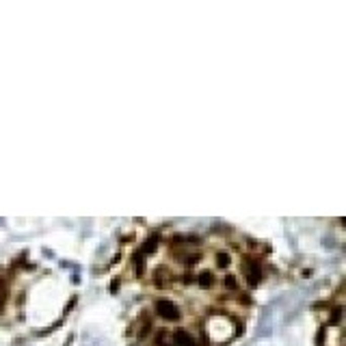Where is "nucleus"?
<instances>
[{"label": "nucleus", "instance_id": "f257e3e1", "mask_svg": "<svg viewBox=\"0 0 346 346\" xmlns=\"http://www.w3.org/2000/svg\"><path fill=\"white\" fill-rule=\"evenodd\" d=\"M156 312H158L163 318H167V320H178V318H180V310L175 307L171 301H167V299H160V301L156 303Z\"/></svg>", "mask_w": 346, "mask_h": 346}, {"label": "nucleus", "instance_id": "f03ea898", "mask_svg": "<svg viewBox=\"0 0 346 346\" xmlns=\"http://www.w3.org/2000/svg\"><path fill=\"white\" fill-rule=\"evenodd\" d=\"M173 344L175 346H197V342L193 340V335L188 331H184V329H178V331L173 333Z\"/></svg>", "mask_w": 346, "mask_h": 346}, {"label": "nucleus", "instance_id": "7ed1b4c3", "mask_svg": "<svg viewBox=\"0 0 346 346\" xmlns=\"http://www.w3.org/2000/svg\"><path fill=\"white\" fill-rule=\"evenodd\" d=\"M245 268H247V281L251 286H257V281H260V264L253 262V260H249L245 264Z\"/></svg>", "mask_w": 346, "mask_h": 346}, {"label": "nucleus", "instance_id": "20e7f679", "mask_svg": "<svg viewBox=\"0 0 346 346\" xmlns=\"http://www.w3.org/2000/svg\"><path fill=\"white\" fill-rule=\"evenodd\" d=\"M199 286L201 288H210L212 286V275L210 273H201L199 275Z\"/></svg>", "mask_w": 346, "mask_h": 346}, {"label": "nucleus", "instance_id": "39448f33", "mask_svg": "<svg viewBox=\"0 0 346 346\" xmlns=\"http://www.w3.org/2000/svg\"><path fill=\"white\" fill-rule=\"evenodd\" d=\"M156 236L154 238H151V240H147V243H145V247H143V253H147V251H154V249H156Z\"/></svg>", "mask_w": 346, "mask_h": 346}, {"label": "nucleus", "instance_id": "423d86ee", "mask_svg": "<svg viewBox=\"0 0 346 346\" xmlns=\"http://www.w3.org/2000/svg\"><path fill=\"white\" fill-rule=\"evenodd\" d=\"M216 262H219V266H227V264H229V255L227 253H219Z\"/></svg>", "mask_w": 346, "mask_h": 346}, {"label": "nucleus", "instance_id": "0eeeda50", "mask_svg": "<svg viewBox=\"0 0 346 346\" xmlns=\"http://www.w3.org/2000/svg\"><path fill=\"white\" fill-rule=\"evenodd\" d=\"M225 286H227V288H236V279L234 277H225Z\"/></svg>", "mask_w": 346, "mask_h": 346}, {"label": "nucleus", "instance_id": "6e6552de", "mask_svg": "<svg viewBox=\"0 0 346 346\" xmlns=\"http://www.w3.org/2000/svg\"><path fill=\"white\" fill-rule=\"evenodd\" d=\"M342 225H344V227H346V216H344V219H342Z\"/></svg>", "mask_w": 346, "mask_h": 346}, {"label": "nucleus", "instance_id": "1a4fd4ad", "mask_svg": "<svg viewBox=\"0 0 346 346\" xmlns=\"http://www.w3.org/2000/svg\"><path fill=\"white\" fill-rule=\"evenodd\" d=\"M0 299H3V294H0ZM0 303H3V301H0Z\"/></svg>", "mask_w": 346, "mask_h": 346}]
</instances>
